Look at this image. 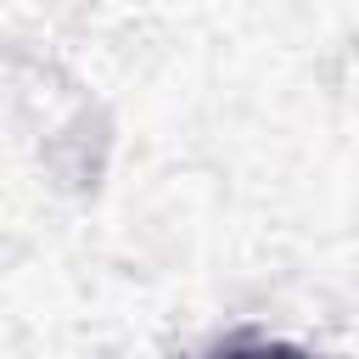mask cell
Masks as SVG:
<instances>
[{
	"mask_svg": "<svg viewBox=\"0 0 359 359\" xmlns=\"http://www.w3.org/2000/svg\"><path fill=\"white\" fill-rule=\"evenodd\" d=\"M219 359H320V353L292 348V342H241V348H230V353H219Z\"/></svg>",
	"mask_w": 359,
	"mask_h": 359,
	"instance_id": "1",
	"label": "cell"
}]
</instances>
